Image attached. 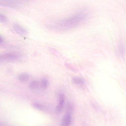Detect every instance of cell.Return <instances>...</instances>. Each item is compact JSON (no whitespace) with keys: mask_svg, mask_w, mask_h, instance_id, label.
Wrapping results in <instances>:
<instances>
[{"mask_svg":"<svg viewBox=\"0 0 126 126\" xmlns=\"http://www.w3.org/2000/svg\"><path fill=\"white\" fill-rule=\"evenodd\" d=\"M87 16V14L84 12L78 13L71 17L59 21L55 26L58 28L65 29L73 28L84 20Z\"/></svg>","mask_w":126,"mask_h":126,"instance_id":"1","label":"cell"},{"mask_svg":"<svg viewBox=\"0 0 126 126\" xmlns=\"http://www.w3.org/2000/svg\"><path fill=\"white\" fill-rule=\"evenodd\" d=\"M19 56L18 54L13 52L4 53L0 55V61H9L17 59Z\"/></svg>","mask_w":126,"mask_h":126,"instance_id":"2","label":"cell"},{"mask_svg":"<svg viewBox=\"0 0 126 126\" xmlns=\"http://www.w3.org/2000/svg\"><path fill=\"white\" fill-rule=\"evenodd\" d=\"M13 29L18 34L22 36H24L27 33L26 30L20 25L16 23L14 24Z\"/></svg>","mask_w":126,"mask_h":126,"instance_id":"3","label":"cell"},{"mask_svg":"<svg viewBox=\"0 0 126 126\" xmlns=\"http://www.w3.org/2000/svg\"><path fill=\"white\" fill-rule=\"evenodd\" d=\"M70 113L66 112L63 117L61 122V125L67 126L69 125L71 121V117Z\"/></svg>","mask_w":126,"mask_h":126,"instance_id":"4","label":"cell"},{"mask_svg":"<svg viewBox=\"0 0 126 126\" xmlns=\"http://www.w3.org/2000/svg\"><path fill=\"white\" fill-rule=\"evenodd\" d=\"M29 77V75L26 73H23L20 74L18 77L19 79L22 82H25L27 81Z\"/></svg>","mask_w":126,"mask_h":126,"instance_id":"5","label":"cell"},{"mask_svg":"<svg viewBox=\"0 0 126 126\" xmlns=\"http://www.w3.org/2000/svg\"><path fill=\"white\" fill-rule=\"evenodd\" d=\"M72 82L76 84H81L84 83L83 79L82 78L79 77H74L72 79Z\"/></svg>","mask_w":126,"mask_h":126,"instance_id":"6","label":"cell"},{"mask_svg":"<svg viewBox=\"0 0 126 126\" xmlns=\"http://www.w3.org/2000/svg\"><path fill=\"white\" fill-rule=\"evenodd\" d=\"M32 106L33 107L41 110H44L45 109L44 106L37 103H32Z\"/></svg>","mask_w":126,"mask_h":126,"instance_id":"7","label":"cell"},{"mask_svg":"<svg viewBox=\"0 0 126 126\" xmlns=\"http://www.w3.org/2000/svg\"><path fill=\"white\" fill-rule=\"evenodd\" d=\"M49 82L47 79L45 78L42 79L41 81V85L43 90L46 89L48 86Z\"/></svg>","mask_w":126,"mask_h":126,"instance_id":"8","label":"cell"},{"mask_svg":"<svg viewBox=\"0 0 126 126\" xmlns=\"http://www.w3.org/2000/svg\"><path fill=\"white\" fill-rule=\"evenodd\" d=\"M39 84L38 82L36 81H33L31 82L29 84L30 88L33 90L37 89L39 87Z\"/></svg>","mask_w":126,"mask_h":126,"instance_id":"9","label":"cell"},{"mask_svg":"<svg viewBox=\"0 0 126 126\" xmlns=\"http://www.w3.org/2000/svg\"><path fill=\"white\" fill-rule=\"evenodd\" d=\"M64 105L58 103L55 109V112L57 113H59L62 110Z\"/></svg>","mask_w":126,"mask_h":126,"instance_id":"10","label":"cell"},{"mask_svg":"<svg viewBox=\"0 0 126 126\" xmlns=\"http://www.w3.org/2000/svg\"><path fill=\"white\" fill-rule=\"evenodd\" d=\"M49 52L54 55L57 57L61 56L60 53L56 50L52 48H50L49 49Z\"/></svg>","mask_w":126,"mask_h":126,"instance_id":"11","label":"cell"},{"mask_svg":"<svg viewBox=\"0 0 126 126\" xmlns=\"http://www.w3.org/2000/svg\"><path fill=\"white\" fill-rule=\"evenodd\" d=\"M64 96L63 94H60L59 96L58 103L64 105Z\"/></svg>","mask_w":126,"mask_h":126,"instance_id":"12","label":"cell"},{"mask_svg":"<svg viewBox=\"0 0 126 126\" xmlns=\"http://www.w3.org/2000/svg\"><path fill=\"white\" fill-rule=\"evenodd\" d=\"M119 51L121 55L122 56H123L124 52V47L122 43L120 44L119 46Z\"/></svg>","mask_w":126,"mask_h":126,"instance_id":"13","label":"cell"},{"mask_svg":"<svg viewBox=\"0 0 126 126\" xmlns=\"http://www.w3.org/2000/svg\"><path fill=\"white\" fill-rule=\"evenodd\" d=\"M73 109V106L72 104L70 103H68L67 107L66 112L71 114Z\"/></svg>","mask_w":126,"mask_h":126,"instance_id":"14","label":"cell"},{"mask_svg":"<svg viewBox=\"0 0 126 126\" xmlns=\"http://www.w3.org/2000/svg\"><path fill=\"white\" fill-rule=\"evenodd\" d=\"M7 21L6 17L0 14V22H5Z\"/></svg>","mask_w":126,"mask_h":126,"instance_id":"15","label":"cell"},{"mask_svg":"<svg viewBox=\"0 0 126 126\" xmlns=\"http://www.w3.org/2000/svg\"><path fill=\"white\" fill-rule=\"evenodd\" d=\"M2 40V39L1 38L0 36V43L1 42Z\"/></svg>","mask_w":126,"mask_h":126,"instance_id":"16","label":"cell"}]
</instances>
